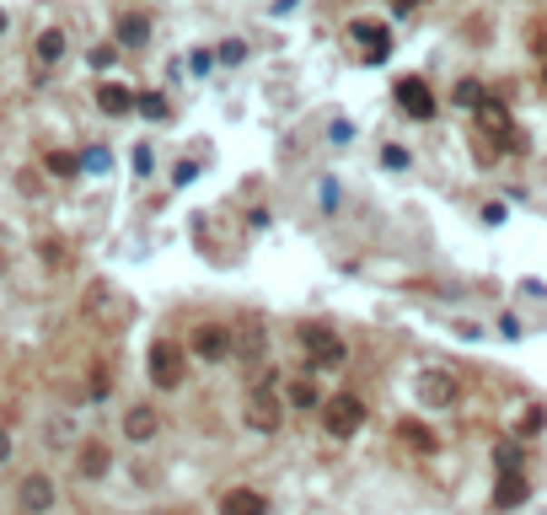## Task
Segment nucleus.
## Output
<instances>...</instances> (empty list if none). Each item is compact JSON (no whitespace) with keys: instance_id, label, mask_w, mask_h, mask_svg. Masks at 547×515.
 Listing matches in <instances>:
<instances>
[{"instance_id":"f257e3e1","label":"nucleus","mask_w":547,"mask_h":515,"mask_svg":"<svg viewBox=\"0 0 547 515\" xmlns=\"http://www.w3.org/2000/svg\"><path fill=\"white\" fill-rule=\"evenodd\" d=\"M145 371H151V387H156V392H178L182 376H188V343L156 339L151 354H145Z\"/></svg>"},{"instance_id":"f03ea898","label":"nucleus","mask_w":547,"mask_h":515,"mask_svg":"<svg viewBox=\"0 0 547 515\" xmlns=\"http://www.w3.org/2000/svg\"><path fill=\"white\" fill-rule=\"evenodd\" d=\"M296 339H301V349L311 354V365H317V371H333V365H344V360H349V343L338 339L327 322H301V328H296Z\"/></svg>"},{"instance_id":"7ed1b4c3","label":"nucleus","mask_w":547,"mask_h":515,"mask_svg":"<svg viewBox=\"0 0 547 515\" xmlns=\"http://www.w3.org/2000/svg\"><path fill=\"white\" fill-rule=\"evenodd\" d=\"M317 413H322V430H327L333 441H349L365 424V398L360 392H338V398H322Z\"/></svg>"},{"instance_id":"20e7f679","label":"nucleus","mask_w":547,"mask_h":515,"mask_svg":"<svg viewBox=\"0 0 547 515\" xmlns=\"http://www.w3.org/2000/svg\"><path fill=\"white\" fill-rule=\"evenodd\" d=\"M54 500H60V489H54L49 472H27L22 489H16V510L22 515H49L54 510Z\"/></svg>"},{"instance_id":"39448f33","label":"nucleus","mask_w":547,"mask_h":515,"mask_svg":"<svg viewBox=\"0 0 547 515\" xmlns=\"http://www.w3.org/2000/svg\"><path fill=\"white\" fill-rule=\"evenodd\" d=\"M392 97H397V108H403V114L419 118V124H429V118H435V108H440V103H435V92H429L419 75H403V81L392 86Z\"/></svg>"},{"instance_id":"423d86ee","label":"nucleus","mask_w":547,"mask_h":515,"mask_svg":"<svg viewBox=\"0 0 547 515\" xmlns=\"http://www.w3.org/2000/svg\"><path fill=\"white\" fill-rule=\"evenodd\" d=\"M242 419H247V430H252V435H279V419H285V413H279V398H274L269 387H258V392L247 398Z\"/></svg>"},{"instance_id":"0eeeda50","label":"nucleus","mask_w":547,"mask_h":515,"mask_svg":"<svg viewBox=\"0 0 547 515\" xmlns=\"http://www.w3.org/2000/svg\"><path fill=\"white\" fill-rule=\"evenodd\" d=\"M188 349L199 354V360H231V328H220V322H199L193 328V339H188Z\"/></svg>"},{"instance_id":"6e6552de","label":"nucleus","mask_w":547,"mask_h":515,"mask_svg":"<svg viewBox=\"0 0 547 515\" xmlns=\"http://www.w3.org/2000/svg\"><path fill=\"white\" fill-rule=\"evenodd\" d=\"M349 38H355V44H370V64H381V59L392 54V27H386V22H376V16H355V22H349Z\"/></svg>"},{"instance_id":"1a4fd4ad","label":"nucleus","mask_w":547,"mask_h":515,"mask_svg":"<svg viewBox=\"0 0 547 515\" xmlns=\"http://www.w3.org/2000/svg\"><path fill=\"white\" fill-rule=\"evenodd\" d=\"M123 435H129L134 446H151V441L161 435V413H156L151 402H129V408H123Z\"/></svg>"},{"instance_id":"9d476101","label":"nucleus","mask_w":547,"mask_h":515,"mask_svg":"<svg viewBox=\"0 0 547 515\" xmlns=\"http://www.w3.org/2000/svg\"><path fill=\"white\" fill-rule=\"evenodd\" d=\"M108 467H113V451H108L103 441H81V446H75V472H81V483L108 478Z\"/></svg>"},{"instance_id":"9b49d317","label":"nucleus","mask_w":547,"mask_h":515,"mask_svg":"<svg viewBox=\"0 0 547 515\" xmlns=\"http://www.w3.org/2000/svg\"><path fill=\"white\" fill-rule=\"evenodd\" d=\"M456 398H462L456 376H445V371H425V376H419V402H425V408H451Z\"/></svg>"},{"instance_id":"f8f14e48","label":"nucleus","mask_w":547,"mask_h":515,"mask_svg":"<svg viewBox=\"0 0 547 515\" xmlns=\"http://www.w3.org/2000/svg\"><path fill=\"white\" fill-rule=\"evenodd\" d=\"M532 494V483L521 478V467H504L499 472V489H493V510H510V505H521Z\"/></svg>"},{"instance_id":"ddd939ff","label":"nucleus","mask_w":547,"mask_h":515,"mask_svg":"<svg viewBox=\"0 0 547 515\" xmlns=\"http://www.w3.org/2000/svg\"><path fill=\"white\" fill-rule=\"evenodd\" d=\"M97 108H103L108 118L134 114V92H129L123 81H103V86H97Z\"/></svg>"},{"instance_id":"4468645a","label":"nucleus","mask_w":547,"mask_h":515,"mask_svg":"<svg viewBox=\"0 0 547 515\" xmlns=\"http://www.w3.org/2000/svg\"><path fill=\"white\" fill-rule=\"evenodd\" d=\"M151 44V16L145 11H123L119 16V49H145Z\"/></svg>"},{"instance_id":"2eb2a0df","label":"nucleus","mask_w":547,"mask_h":515,"mask_svg":"<svg viewBox=\"0 0 547 515\" xmlns=\"http://www.w3.org/2000/svg\"><path fill=\"white\" fill-rule=\"evenodd\" d=\"M220 515H269V500H263L258 489H226Z\"/></svg>"},{"instance_id":"dca6fc26","label":"nucleus","mask_w":547,"mask_h":515,"mask_svg":"<svg viewBox=\"0 0 547 515\" xmlns=\"http://www.w3.org/2000/svg\"><path fill=\"white\" fill-rule=\"evenodd\" d=\"M64 49H70V44H64V33H60V27H44V33L33 38V54H38V64H44V70H49V64H60V59H64Z\"/></svg>"},{"instance_id":"f3484780","label":"nucleus","mask_w":547,"mask_h":515,"mask_svg":"<svg viewBox=\"0 0 547 515\" xmlns=\"http://www.w3.org/2000/svg\"><path fill=\"white\" fill-rule=\"evenodd\" d=\"M290 408H301V413H311V408H322V392H317V381L311 376H301V381H290Z\"/></svg>"},{"instance_id":"a211bd4d","label":"nucleus","mask_w":547,"mask_h":515,"mask_svg":"<svg viewBox=\"0 0 547 515\" xmlns=\"http://www.w3.org/2000/svg\"><path fill=\"white\" fill-rule=\"evenodd\" d=\"M44 167L54 172V177H81V156H75V151H49Z\"/></svg>"},{"instance_id":"6ab92c4d","label":"nucleus","mask_w":547,"mask_h":515,"mask_svg":"<svg viewBox=\"0 0 547 515\" xmlns=\"http://www.w3.org/2000/svg\"><path fill=\"white\" fill-rule=\"evenodd\" d=\"M134 114H145L151 124H161V118H167V97H161V92H145V97H134Z\"/></svg>"},{"instance_id":"aec40b11","label":"nucleus","mask_w":547,"mask_h":515,"mask_svg":"<svg viewBox=\"0 0 547 515\" xmlns=\"http://www.w3.org/2000/svg\"><path fill=\"white\" fill-rule=\"evenodd\" d=\"M397 430H403V441H408V446H419V451H435V446H440L425 424H414V419H408V424H397Z\"/></svg>"},{"instance_id":"412c9836","label":"nucleus","mask_w":547,"mask_h":515,"mask_svg":"<svg viewBox=\"0 0 547 515\" xmlns=\"http://www.w3.org/2000/svg\"><path fill=\"white\" fill-rule=\"evenodd\" d=\"M215 59H220V64H242V59H247V44H242V38H226Z\"/></svg>"},{"instance_id":"4be33fe9","label":"nucleus","mask_w":547,"mask_h":515,"mask_svg":"<svg viewBox=\"0 0 547 515\" xmlns=\"http://www.w3.org/2000/svg\"><path fill=\"white\" fill-rule=\"evenodd\" d=\"M456 103H462V108H478V103H484V86H478V81H462V86H456Z\"/></svg>"},{"instance_id":"5701e85b","label":"nucleus","mask_w":547,"mask_h":515,"mask_svg":"<svg viewBox=\"0 0 547 515\" xmlns=\"http://www.w3.org/2000/svg\"><path fill=\"white\" fill-rule=\"evenodd\" d=\"M381 167L403 172V167H408V151H403V145H381Z\"/></svg>"},{"instance_id":"b1692460","label":"nucleus","mask_w":547,"mask_h":515,"mask_svg":"<svg viewBox=\"0 0 547 515\" xmlns=\"http://www.w3.org/2000/svg\"><path fill=\"white\" fill-rule=\"evenodd\" d=\"M108 392H113V387H108V371L97 365V371H92V387H86V398H92V402H103Z\"/></svg>"},{"instance_id":"393cba45","label":"nucleus","mask_w":547,"mask_h":515,"mask_svg":"<svg viewBox=\"0 0 547 515\" xmlns=\"http://www.w3.org/2000/svg\"><path fill=\"white\" fill-rule=\"evenodd\" d=\"M81 172H108V151H103V145H92V151L81 156Z\"/></svg>"},{"instance_id":"a878e982","label":"nucleus","mask_w":547,"mask_h":515,"mask_svg":"<svg viewBox=\"0 0 547 515\" xmlns=\"http://www.w3.org/2000/svg\"><path fill=\"white\" fill-rule=\"evenodd\" d=\"M327 140H333V145H349V140H355V124H349V118H338V124L327 129Z\"/></svg>"},{"instance_id":"bb28decb","label":"nucleus","mask_w":547,"mask_h":515,"mask_svg":"<svg viewBox=\"0 0 547 515\" xmlns=\"http://www.w3.org/2000/svg\"><path fill=\"white\" fill-rule=\"evenodd\" d=\"M537 430H542V408H532V413L521 419V435H537Z\"/></svg>"},{"instance_id":"cd10ccee","label":"nucleus","mask_w":547,"mask_h":515,"mask_svg":"<svg viewBox=\"0 0 547 515\" xmlns=\"http://www.w3.org/2000/svg\"><path fill=\"white\" fill-rule=\"evenodd\" d=\"M193 177H199V167H193V162H178V172H172V183L182 188V183H193Z\"/></svg>"},{"instance_id":"c85d7f7f","label":"nucleus","mask_w":547,"mask_h":515,"mask_svg":"<svg viewBox=\"0 0 547 515\" xmlns=\"http://www.w3.org/2000/svg\"><path fill=\"white\" fill-rule=\"evenodd\" d=\"M11 457V430H0V461Z\"/></svg>"},{"instance_id":"c756f323","label":"nucleus","mask_w":547,"mask_h":515,"mask_svg":"<svg viewBox=\"0 0 547 515\" xmlns=\"http://www.w3.org/2000/svg\"><path fill=\"white\" fill-rule=\"evenodd\" d=\"M392 5H397V11H414V5H419V0H392Z\"/></svg>"},{"instance_id":"7c9ffc66","label":"nucleus","mask_w":547,"mask_h":515,"mask_svg":"<svg viewBox=\"0 0 547 515\" xmlns=\"http://www.w3.org/2000/svg\"><path fill=\"white\" fill-rule=\"evenodd\" d=\"M0 38H5V11H0Z\"/></svg>"},{"instance_id":"2f4dec72","label":"nucleus","mask_w":547,"mask_h":515,"mask_svg":"<svg viewBox=\"0 0 547 515\" xmlns=\"http://www.w3.org/2000/svg\"><path fill=\"white\" fill-rule=\"evenodd\" d=\"M542 75H547V70H542Z\"/></svg>"}]
</instances>
